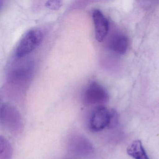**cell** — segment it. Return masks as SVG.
<instances>
[{
	"mask_svg": "<svg viewBox=\"0 0 159 159\" xmlns=\"http://www.w3.org/2000/svg\"><path fill=\"white\" fill-rule=\"evenodd\" d=\"M43 39L41 30L34 29L29 30L19 41L16 54L18 57H24L33 52L40 44Z\"/></svg>",
	"mask_w": 159,
	"mask_h": 159,
	"instance_id": "cell-1",
	"label": "cell"
},
{
	"mask_svg": "<svg viewBox=\"0 0 159 159\" xmlns=\"http://www.w3.org/2000/svg\"><path fill=\"white\" fill-rule=\"evenodd\" d=\"M108 98V94L106 89L96 81L89 83L83 94V101L86 105L105 103Z\"/></svg>",
	"mask_w": 159,
	"mask_h": 159,
	"instance_id": "cell-2",
	"label": "cell"
},
{
	"mask_svg": "<svg viewBox=\"0 0 159 159\" xmlns=\"http://www.w3.org/2000/svg\"><path fill=\"white\" fill-rule=\"evenodd\" d=\"M110 117V110L104 107H98L91 115L89 121L90 129L93 132H98L108 127Z\"/></svg>",
	"mask_w": 159,
	"mask_h": 159,
	"instance_id": "cell-3",
	"label": "cell"
},
{
	"mask_svg": "<svg viewBox=\"0 0 159 159\" xmlns=\"http://www.w3.org/2000/svg\"><path fill=\"white\" fill-rule=\"evenodd\" d=\"M93 18L94 24L96 39L98 41L101 42L105 39L108 32V21L99 10L93 11Z\"/></svg>",
	"mask_w": 159,
	"mask_h": 159,
	"instance_id": "cell-4",
	"label": "cell"
},
{
	"mask_svg": "<svg viewBox=\"0 0 159 159\" xmlns=\"http://www.w3.org/2000/svg\"><path fill=\"white\" fill-rule=\"evenodd\" d=\"M129 41L127 37L124 34L117 33L113 35L109 43L110 50L120 55L124 54L128 49Z\"/></svg>",
	"mask_w": 159,
	"mask_h": 159,
	"instance_id": "cell-5",
	"label": "cell"
},
{
	"mask_svg": "<svg viewBox=\"0 0 159 159\" xmlns=\"http://www.w3.org/2000/svg\"><path fill=\"white\" fill-rule=\"evenodd\" d=\"M127 153L134 159H149L141 141L136 140L128 146Z\"/></svg>",
	"mask_w": 159,
	"mask_h": 159,
	"instance_id": "cell-6",
	"label": "cell"
},
{
	"mask_svg": "<svg viewBox=\"0 0 159 159\" xmlns=\"http://www.w3.org/2000/svg\"><path fill=\"white\" fill-rule=\"evenodd\" d=\"M62 2L58 0H51L46 2L45 6L52 10H57L62 6Z\"/></svg>",
	"mask_w": 159,
	"mask_h": 159,
	"instance_id": "cell-7",
	"label": "cell"
},
{
	"mask_svg": "<svg viewBox=\"0 0 159 159\" xmlns=\"http://www.w3.org/2000/svg\"><path fill=\"white\" fill-rule=\"evenodd\" d=\"M111 111L110 121L108 127L113 128L117 125L118 122V115L117 112L114 110Z\"/></svg>",
	"mask_w": 159,
	"mask_h": 159,
	"instance_id": "cell-8",
	"label": "cell"
}]
</instances>
